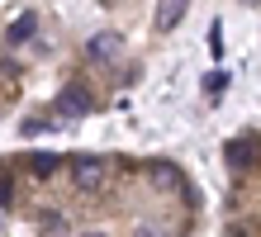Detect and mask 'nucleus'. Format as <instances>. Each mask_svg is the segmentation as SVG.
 <instances>
[{
    "instance_id": "16",
    "label": "nucleus",
    "mask_w": 261,
    "mask_h": 237,
    "mask_svg": "<svg viewBox=\"0 0 261 237\" xmlns=\"http://www.w3.org/2000/svg\"><path fill=\"white\" fill-rule=\"evenodd\" d=\"M0 237H5V218H0Z\"/></svg>"
},
{
    "instance_id": "7",
    "label": "nucleus",
    "mask_w": 261,
    "mask_h": 237,
    "mask_svg": "<svg viewBox=\"0 0 261 237\" xmlns=\"http://www.w3.org/2000/svg\"><path fill=\"white\" fill-rule=\"evenodd\" d=\"M29 34H34V14H19V19L10 24V43H24Z\"/></svg>"
},
{
    "instance_id": "9",
    "label": "nucleus",
    "mask_w": 261,
    "mask_h": 237,
    "mask_svg": "<svg viewBox=\"0 0 261 237\" xmlns=\"http://www.w3.org/2000/svg\"><path fill=\"white\" fill-rule=\"evenodd\" d=\"M209 52L223 57V29H219V24H209Z\"/></svg>"
},
{
    "instance_id": "15",
    "label": "nucleus",
    "mask_w": 261,
    "mask_h": 237,
    "mask_svg": "<svg viewBox=\"0 0 261 237\" xmlns=\"http://www.w3.org/2000/svg\"><path fill=\"white\" fill-rule=\"evenodd\" d=\"M242 5H261V0H242Z\"/></svg>"
},
{
    "instance_id": "4",
    "label": "nucleus",
    "mask_w": 261,
    "mask_h": 237,
    "mask_svg": "<svg viewBox=\"0 0 261 237\" xmlns=\"http://www.w3.org/2000/svg\"><path fill=\"white\" fill-rule=\"evenodd\" d=\"M186 5L190 0H157V29L162 34H171V29L186 19Z\"/></svg>"
},
{
    "instance_id": "11",
    "label": "nucleus",
    "mask_w": 261,
    "mask_h": 237,
    "mask_svg": "<svg viewBox=\"0 0 261 237\" xmlns=\"http://www.w3.org/2000/svg\"><path fill=\"white\" fill-rule=\"evenodd\" d=\"M24 133H48V119H24Z\"/></svg>"
},
{
    "instance_id": "1",
    "label": "nucleus",
    "mask_w": 261,
    "mask_h": 237,
    "mask_svg": "<svg viewBox=\"0 0 261 237\" xmlns=\"http://www.w3.org/2000/svg\"><path fill=\"white\" fill-rule=\"evenodd\" d=\"M105 180H110V166H105L100 156H76L71 162V185L76 190L95 195V190H105Z\"/></svg>"
},
{
    "instance_id": "3",
    "label": "nucleus",
    "mask_w": 261,
    "mask_h": 237,
    "mask_svg": "<svg viewBox=\"0 0 261 237\" xmlns=\"http://www.w3.org/2000/svg\"><path fill=\"white\" fill-rule=\"evenodd\" d=\"M90 104H95V100H90L86 86H67V90H62V114H67V119H86Z\"/></svg>"
},
{
    "instance_id": "13",
    "label": "nucleus",
    "mask_w": 261,
    "mask_h": 237,
    "mask_svg": "<svg viewBox=\"0 0 261 237\" xmlns=\"http://www.w3.org/2000/svg\"><path fill=\"white\" fill-rule=\"evenodd\" d=\"M10 195H14V190H10V180H0V204H10Z\"/></svg>"
},
{
    "instance_id": "2",
    "label": "nucleus",
    "mask_w": 261,
    "mask_h": 237,
    "mask_svg": "<svg viewBox=\"0 0 261 237\" xmlns=\"http://www.w3.org/2000/svg\"><path fill=\"white\" fill-rule=\"evenodd\" d=\"M86 52L95 57V62H114L119 52H124V38H119L114 29H105V34H95V38L86 43Z\"/></svg>"
},
{
    "instance_id": "17",
    "label": "nucleus",
    "mask_w": 261,
    "mask_h": 237,
    "mask_svg": "<svg viewBox=\"0 0 261 237\" xmlns=\"http://www.w3.org/2000/svg\"><path fill=\"white\" fill-rule=\"evenodd\" d=\"M233 237H247V232H233Z\"/></svg>"
},
{
    "instance_id": "6",
    "label": "nucleus",
    "mask_w": 261,
    "mask_h": 237,
    "mask_svg": "<svg viewBox=\"0 0 261 237\" xmlns=\"http://www.w3.org/2000/svg\"><path fill=\"white\" fill-rule=\"evenodd\" d=\"M223 90H228V71H209L204 76V95H209V100H219Z\"/></svg>"
},
{
    "instance_id": "12",
    "label": "nucleus",
    "mask_w": 261,
    "mask_h": 237,
    "mask_svg": "<svg viewBox=\"0 0 261 237\" xmlns=\"http://www.w3.org/2000/svg\"><path fill=\"white\" fill-rule=\"evenodd\" d=\"M133 237H162V228H147V223H143V228H138Z\"/></svg>"
},
{
    "instance_id": "10",
    "label": "nucleus",
    "mask_w": 261,
    "mask_h": 237,
    "mask_svg": "<svg viewBox=\"0 0 261 237\" xmlns=\"http://www.w3.org/2000/svg\"><path fill=\"white\" fill-rule=\"evenodd\" d=\"M152 180H157V185H176V176H171V166H152Z\"/></svg>"
},
{
    "instance_id": "8",
    "label": "nucleus",
    "mask_w": 261,
    "mask_h": 237,
    "mask_svg": "<svg viewBox=\"0 0 261 237\" xmlns=\"http://www.w3.org/2000/svg\"><path fill=\"white\" fill-rule=\"evenodd\" d=\"M247 156H256V147H252V142H233V147H228V162H233V166H242Z\"/></svg>"
},
{
    "instance_id": "14",
    "label": "nucleus",
    "mask_w": 261,
    "mask_h": 237,
    "mask_svg": "<svg viewBox=\"0 0 261 237\" xmlns=\"http://www.w3.org/2000/svg\"><path fill=\"white\" fill-rule=\"evenodd\" d=\"M81 237H105V232H81Z\"/></svg>"
},
{
    "instance_id": "5",
    "label": "nucleus",
    "mask_w": 261,
    "mask_h": 237,
    "mask_svg": "<svg viewBox=\"0 0 261 237\" xmlns=\"http://www.w3.org/2000/svg\"><path fill=\"white\" fill-rule=\"evenodd\" d=\"M57 166H62V162H57V156H53V152H34V156H29V171H34V176H38V180H48V176H53V171H57Z\"/></svg>"
}]
</instances>
